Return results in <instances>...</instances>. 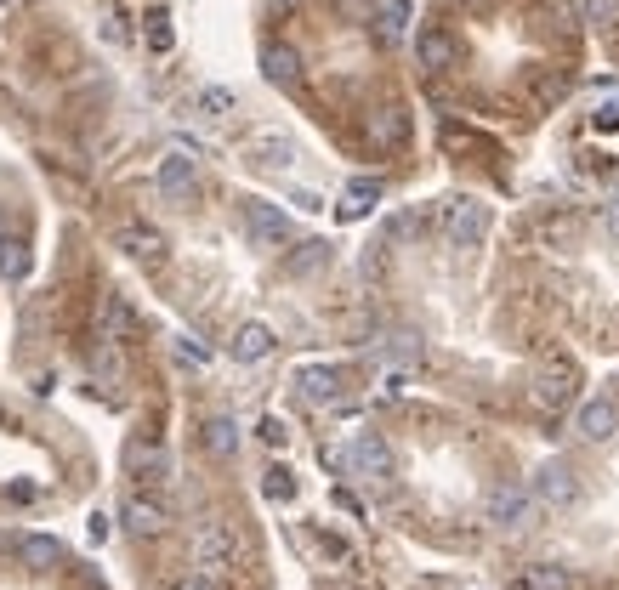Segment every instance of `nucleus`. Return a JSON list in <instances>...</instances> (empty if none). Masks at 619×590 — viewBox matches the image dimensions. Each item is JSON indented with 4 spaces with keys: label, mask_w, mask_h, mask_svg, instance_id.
I'll return each mask as SVG.
<instances>
[{
    "label": "nucleus",
    "mask_w": 619,
    "mask_h": 590,
    "mask_svg": "<svg viewBox=\"0 0 619 590\" xmlns=\"http://www.w3.org/2000/svg\"><path fill=\"white\" fill-rule=\"evenodd\" d=\"M602 233L619 244V199H608V205H602Z\"/></svg>",
    "instance_id": "obj_18"
},
{
    "label": "nucleus",
    "mask_w": 619,
    "mask_h": 590,
    "mask_svg": "<svg viewBox=\"0 0 619 590\" xmlns=\"http://www.w3.org/2000/svg\"><path fill=\"white\" fill-rule=\"evenodd\" d=\"M0 6H12V0H0Z\"/></svg>",
    "instance_id": "obj_22"
},
{
    "label": "nucleus",
    "mask_w": 619,
    "mask_h": 590,
    "mask_svg": "<svg viewBox=\"0 0 619 590\" xmlns=\"http://www.w3.org/2000/svg\"><path fill=\"white\" fill-rule=\"evenodd\" d=\"M415 57H421V69H449L455 63V40L443 29H426V35H415Z\"/></svg>",
    "instance_id": "obj_7"
},
{
    "label": "nucleus",
    "mask_w": 619,
    "mask_h": 590,
    "mask_svg": "<svg viewBox=\"0 0 619 590\" xmlns=\"http://www.w3.org/2000/svg\"><path fill=\"white\" fill-rule=\"evenodd\" d=\"M483 233H489V205H478V199H455V205H449V239L478 244Z\"/></svg>",
    "instance_id": "obj_3"
},
{
    "label": "nucleus",
    "mask_w": 619,
    "mask_h": 590,
    "mask_svg": "<svg viewBox=\"0 0 619 590\" xmlns=\"http://www.w3.org/2000/svg\"><path fill=\"white\" fill-rule=\"evenodd\" d=\"M290 199H296L301 210H324V205H319V193H307V188H296V193H290Z\"/></svg>",
    "instance_id": "obj_21"
},
{
    "label": "nucleus",
    "mask_w": 619,
    "mask_h": 590,
    "mask_svg": "<svg viewBox=\"0 0 619 590\" xmlns=\"http://www.w3.org/2000/svg\"><path fill=\"white\" fill-rule=\"evenodd\" d=\"M205 449H211L216 460H228V454L239 449V432H233V420H222V415H216L211 426H205Z\"/></svg>",
    "instance_id": "obj_12"
},
{
    "label": "nucleus",
    "mask_w": 619,
    "mask_h": 590,
    "mask_svg": "<svg viewBox=\"0 0 619 590\" xmlns=\"http://www.w3.org/2000/svg\"><path fill=\"white\" fill-rule=\"evenodd\" d=\"M534 494H540V505H551V511H568V505H580V477L568 466H546L540 477H534Z\"/></svg>",
    "instance_id": "obj_2"
},
{
    "label": "nucleus",
    "mask_w": 619,
    "mask_h": 590,
    "mask_svg": "<svg viewBox=\"0 0 619 590\" xmlns=\"http://www.w3.org/2000/svg\"><path fill=\"white\" fill-rule=\"evenodd\" d=\"M614 432H619V409L608 398H591L580 409V437H585V443H608Z\"/></svg>",
    "instance_id": "obj_5"
},
{
    "label": "nucleus",
    "mask_w": 619,
    "mask_h": 590,
    "mask_svg": "<svg viewBox=\"0 0 619 590\" xmlns=\"http://www.w3.org/2000/svg\"><path fill=\"white\" fill-rule=\"evenodd\" d=\"M591 18H597V23H619V0H591Z\"/></svg>",
    "instance_id": "obj_20"
},
{
    "label": "nucleus",
    "mask_w": 619,
    "mask_h": 590,
    "mask_svg": "<svg viewBox=\"0 0 619 590\" xmlns=\"http://www.w3.org/2000/svg\"><path fill=\"white\" fill-rule=\"evenodd\" d=\"M267 352H273V330L267 324H239L233 330V358L239 364H262Z\"/></svg>",
    "instance_id": "obj_6"
},
{
    "label": "nucleus",
    "mask_w": 619,
    "mask_h": 590,
    "mask_svg": "<svg viewBox=\"0 0 619 590\" xmlns=\"http://www.w3.org/2000/svg\"><path fill=\"white\" fill-rule=\"evenodd\" d=\"M597 125L602 131H619V97H608V103L597 108Z\"/></svg>",
    "instance_id": "obj_19"
},
{
    "label": "nucleus",
    "mask_w": 619,
    "mask_h": 590,
    "mask_svg": "<svg viewBox=\"0 0 619 590\" xmlns=\"http://www.w3.org/2000/svg\"><path fill=\"white\" fill-rule=\"evenodd\" d=\"M250 154H262V165H284V159H296V148L284 137H256L250 142Z\"/></svg>",
    "instance_id": "obj_16"
},
{
    "label": "nucleus",
    "mask_w": 619,
    "mask_h": 590,
    "mask_svg": "<svg viewBox=\"0 0 619 590\" xmlns=\"http://www.w3.org/2000/svg\"><path fill=\"white\" fill-rule=\"evenodd\" d=\"M262 69H267V80H273V86H296V80H301V63H296V52H290V46H267Z\"/></svg>",
    "instance_id": "obj_10"
},
{
    "label": "nucleus",
    "mask_w": 619,
    "mask_h": 590,
    "mask_svg": "<svg viewBox=\"0 0 619 590\" xmlns=\"http://www.w3.org/2000/svg\"><path fill=\"white\" fill-rule=\"evenodd\" d=\"M375 199H381V182H347V199H341V216L353 222V216H364V210H375Z\"/></svg>",
    "instance_id": "obj_11"
},
{
    "label": "nucleus",
    "mask_w": 619,
    "mask_h": 590,
    "mask_svg": "<svg viewBox=\"0 0 619 590\" xmlns=\"http://www.w3.org/2000/svg\"><path fill=\"white\" fill-rule=\"evenodd\" d=\"M154 182H160V193H165V199H182V193L194 188V159L171 154V159L160 165V176H154Z\"/></svg>",
    "instance_id": "obj_9"
},
{
    "label": "nucleus",
    "mask_w": 619,
    "mask_h": 590,
    "mask_svg": "<svg viewBox=\"0 0 619 590\" xmlns=\"http://www.w3.org/2000/svg\"><path fill=\"white\" fill-rule=\"evenodd\" d=\"M381 18H387V35L398 40L409 29V0H387V6H381Z\"/></svg>",
    "instance_id": "obj_17"
},
{
    "label": "nucleus",
    "mask_w": 619,
    "mask_h": 590,
    "mask_svg": "<svg viewBox=\"0 0 619 590\" xmlns=\"http://www.w3.org/2000/svg\"><path fill=\"white\" fill-rule=\"evenodd\" d=\"M199 114H205V120H222V114H233V91H222V86H205L199 91Z\"/></svg>",
    "instance_id": "obj_15"
},
{
    "label": "nucleus",
    "mask_w": 619,
    "mask_h": 590,
    "mask_svg": "<svg viewBox=\"0 0 619 590\" xmlns=\"http://www.w3.org/2000/svg\"><path fill=\"white\" fill-rule=\"evenodd\" d=\"M404 137H409V120H404V114H398V108L375 120V142H381V148H398V142H404Z\"/></svg>",
    "instance_id": "obj_14"
},
{
    "label": "nucleus",
    "mask_w": 619,
    "mask_h": 590,
    "mask_svg": "<svg viewBox=\"0 0 619 590\" xmlns=\"http://www.w3.org/2000/svg\"><path fill=\"white\" fill-rule=\"evenodd\" d=\"M568 398H574V381H568V375H546V381L534 386V403H546V409H563Z\"/></svg>",
    "instance_id": "obj_13"
},
{
    "label": "nucleus",
    "mask_w": 619,
    "mask_h": 590,
    "mask_svg": "<svg viewBox=\"0 0 619 590\" xmlns=\"http://www.w3.org/2000/svg\"><path fill=\"white\" fill-rule=\"evenodd\" d=\"M296 386H301V398H307V403H336L341 386H347V375H341V369H330V364H307L296 375Z\"/></svg>",
    "instance_id": "obj_4"
},
{
    "label": "nucleus",
    "mask_w": 619,
    "mask_h": 590,
    "mask_svg": "<svg viewBox=\"0 0 619 590\" xmlns=\"http://www.w3.org/2000/svg\"><path fill=\"white\" fill-rule=\"evenodd\" d=\"M324 261H330V244H324V239H301L284 267H290V278H313V273H324Z\"/></svg>",
    "instance_id": "obj_8"
},
{
    "label": "nucleus",
    "mask_w": 619,
    "mask_h": 590,
    "mask_svg": "<svg viewBox=\"0 0 619 590\" xmlns=\"http://www.w3.org/2000/svg\"><path fill=\"white\" fill-rule=\"evenodd\" d=\"M245 233H250V244L273 250V244L290 239V216H284L279 205H262V199H250V205H245Z\"/></svg>",
    "instance_id": "obj_1"
}]
</instances>
